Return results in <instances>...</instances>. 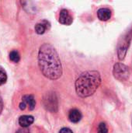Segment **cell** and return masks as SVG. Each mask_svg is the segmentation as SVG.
Wrapping results in <instances>:
<instances>
[{
	"label": "cell",
	"instance_id": "obj_1",
	"mask_svg": "<svg viewBox=\"0 0 132 133\" xmlns=\"http://www.w3.org/2000/svg\"><path fill=\"white\" fill-rule=\"evenodd\" d=\"M38 65L43 75L55 80L62 75V67L59 55L55 48L50 44H44L38 51Z\"/></svg>",
	"mask_w": 132,
	"mask_h": 133
},
{
	"label": "cell",
	"instance_id": "obj_2",
	"mask_svg": "<svg viewBox=\"0 0 132 133\" xmlns=\"http://www.w3.org/2000/svg\"><path fill=\"white\" fill-rule=\"evenodd\" d=\"M101 83L100 74L97 71H86L80 75L75 82V90L81 97L93 95Z\"/></svg>",
	"mask_w": 132,
	"mask_h": 133
},
{
	"label": "cell",
	"instance_id": "obj_3",
	"mask_svg": "<svg viewBox=\"0 0 132 133\" xmlns=\"http://www.w3.org/2000/svg\"><path fill=\"white\" fill-rule=\"evenodd\" d=\"M114 77L120 80L124 81L127 80L129 77V69L128 68L121 63H117L114 67Z\"/></svg>",
	"mask_w": 132,
	"mask_h": 133
},
{
	"label": "cell",
	"instance_id": "obj_4",
	"mask_svg": "<svg viewBox=\"0 0 132 133\" xmlns=\"http://www.w3.org/2000/svg\"><path fill=\"white\" fill-rule=\"evenodd\" d=\"M36 105V101L33 96L32 95H25L23 97L22 102L19 104V108L21 110H25L26 106H28L30 110H33Z\"/></svg>",
	"mask_w": 132,
	"mask_h": 133
},
{
	"label": "cell",
	"instance_id": "obj_5",
	"mask_svg": "<svg viewBox=\"0 0 132 133\" xmlns=\"http://www.w3.org/2000/svg\"><path fill=\"white\" fill-rule=\"evenodd\" d=\"M73 19L67 9H62L59 15V22L63 25H71Z\"/></svg>",
	"mask_w": 132,
	"mask_h": 133
},
{
	"label": "cell",
	"instance_id": "obj_6",
	"mask_svg": "<svg viewBox=\"0 0 132 133\" xmlns=\"http://www.w3.org/2000/svg\"><path fill=\"white\" fill-rule=\"evenodd\" d=\"M98 18L102 21H107L110 19L111 17V11L107 8L100 9L97 12Z\"/></svg>",
	"mask_w": 132,
	"mask_h": 133
},
{
	"label": "cell",
	"instance_id": "obj_7",
	"mask_svg": "<svg viewBox=\"0 0 132 133\" xmlns=\"http://www.w3.org/2000/svg\"><path fill=\"white\" fill-rule=\"evenodd\" d=\"M34 118L31 115H23L19 118V124L23 128H26L33 124Z\"/></svg>",
	"mask_w": 132,
	"mask_h": 133
},
{
	"label": "cell",
	"instance_id": "obj_8",
	"mask_svg": "<svg viewBox=\"0 0 132 133\" xmlns=\"http://www.w3.org/2000/svg\"><path fill=\"white\" fill-rule=\"evenodd\" d=\"M68 118L69 120L73 122V123H77L79 122L81 118H82V114L81 112L77 110V109H72L68 115Z\"/></svg>",
	"mask_w": 132,
	"mask_h": 133
},
{
	"label": "cell",
	"instance_id": "obj_9",
	"mask_svg": "<svg viewBox=\"0 0 132 133\" xmlns=\"http://www.w3.org/2000/svg\"><path fill=\"white\" fill-rule=\"evenodd\" d=\"M129 46V43L128 41V38H125L122 44H120V47L118 48V55H119V58L120 59H123L124 58V55L126 54L127 49Z\"/></svg>",
	"mask_w": 132,
	"mask_h": 133
},
{
	"label": "cell",
	"instance_id": "obj_10",
	"mask_svg": "<svg viewBox=\"0 0 132 133\" xmlns=\"http://www.w3.org/2000/svg\"><path fill=\"white\" fill-rule=\"evenodd\" d=\"M46 28H47V26H46L44 23H37V24L35 26V31H36V33L38 34H43L45 32Z\"/></svg>",
	"mask_w": 132,
	"mask_h": 133
},
{
	"label": "cell",
	"instance_id": "obj_11",
	"mask_svg": "<svg viewBox=\"0 0 132 133\" xmlns=\"http://www.w3.org/2000/svg\"><path fill=\"white\" fill-rule=\"evenodd\" d=\"M9 59H10L12 62L16 63V62H18L19 61L20 56H19V53H18L16 51H11L10 54H9Z\"/></svg>",
	"mask_w": 132,
	"mask_h": 133
},
{
	"label": "cell",
	"instance_id": "obj_12",
	"mask_svg": "<svg viewBox=\"0 0 132 133\" xmlns=\"http://www.w3.org/2000/svg\"><path fill=\"white\" fill-rule=\"evenodd\" d=\"M6 79H7V76L5 72L3 69H0V86L4 84L6 82Z\"/></svg>",
	"mask_w": 132,
	"mask_h": 133
},
{
	"label": "cell",
	"instance_id": "obj_13",
	"mask_svg": "<svg viewBox=\"0 0 132 133\" xmlns=\"http://www.w3.org/2000/svg\"><path fill=\"white\" fill-rule=\"evenodd\" d=\"M108 129L107 127V125L103 122H101L98 126V133H107Z\"/></svg>",
	"mask_w": 132,
	"mask_h": 133
},
{
	"label": "cell",
	"instance_id": "obj_14",
	"mask_svg": "<svg viewBox=\"0 0 132 133\" xmlns=\"http://www.w3.org/2000/svg\"><path fill=\"white\" fill-rule=\"evenodd\" d=\"M59 133H73L72 131L68 128H63L60 130Z\"/></svg>",
	"mask_w": 132,
	"mask_h": 133
},
{
	"label": "cell",
	"instance_id": "obj_15",
	"mask_svg": "<svg viewBox=\"0 0 132 133\" xmlns=\"http://www.w3.org/2000/svg\"><path fill=\"white\" fill-rule=\"evenodd\" d=\"M16 133H30L28 130L25 129H19Z\"/></svg>",
	"mask_w": 132,
	"mask_h": 133
},
{
	"label": "cell",
	"instance_id": "obj_16",
	"mask_svg": "<svg viewBox=\"0 0 132 133\" xmlns=\"http://www.w3.org/2000/svg\"><path fill=\"white\" fill-rule=\"evenodd\" d=\"M2 109H3V101H2V98L0 97V115L2 111Z\"/></svg>",
	"mask_w": 132,
	"mask_h": 133
}]
</instances>
